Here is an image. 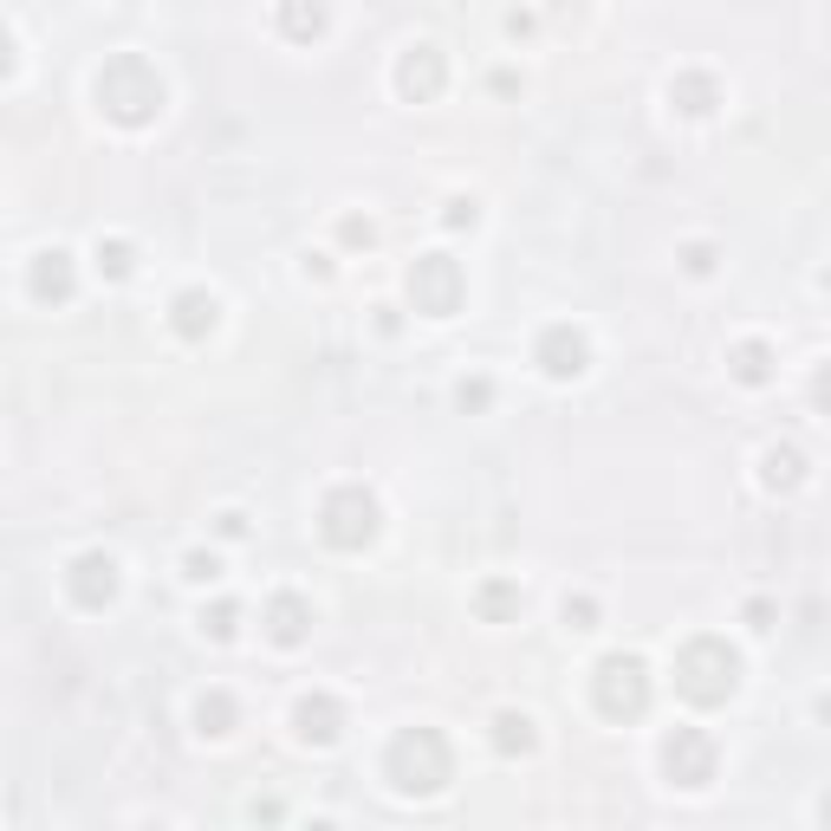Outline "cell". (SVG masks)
Returning a JSON list of instances; mask_svg holds the SVG:
<instances>
[{
	"label": "cell",
	"instance_id": "4316f807",
	"mask_svg": "<svg viewBox=\"0 0 831 831\" xmlns=\"http://www.w3.org/2000/svg\"><path fill=\"white\" fill-rule=\"evenodd\" d=\"M7 66H13V39L0 33V78H7Z\"/></svg>",
	"mask_w": 831,
	"mask_h": 831
},
{
	"label": "cell",
	"instance_id": "277c9868",
	"mask_svg": "<svg viewBox=\"0 0 831 831\" xmlns=\"http://www.w3.org/2000/svg\"><path fill=\"white\" fill-rule=\"evenodd\" d=\"M319 532H325V546H339V553H358L371 532H378V500L364 488H339L325 500V514H319Z\"/></svg>",
	"mask_w": 831,
	"mask_h": 831
},
{
	"label": "cell",
	"instance_id": "5b68a950",
	"mask_svg": "<svg viewBox=\"0 0 831 831\" xmlns=\"http://www.w3.org/2000/svg\"><path fill=\"white\" fill-rule=\"evenodd\" d=\"M643 702H649V676H643L637 656H605L598 663V708L610 721H630L643 715Z\"/></svg>",
	"mask_w": 831,
	"mask_h": 831
},
{
	"label": "cell",
	"instance_id": "7402d4cb",
	"mask_svg": "<svg viewBox=\"0 0 831 831\" xmlns=\"http://www.w3.org/2000/svg\"><path fill=\"white\" fill-rule=\"evenodd\" d=\"M766 481H773V488H780V481H799V454L793 449H786V454L773 449V454H766Z\"/></svg>",
	"mask_w": 831,
	"mask_h": 831
},
{
	"label": "cell",
	"instance_id": "ffe728a7",
	"mask_svg": "<svg viewBox=\"0 0 831 831\" xmlns=\"http://www.w3.org/2000/svg\"><path fill=\"white\" fill-rule=\"evenodd\" d=\"M734 371L747 383H766V344H741V351H734Z\"/></svg>",
	"mask_w": 831,
	"mask_h": 831
},
{
	"label": "cell",
	"instance_id": "484cf974",
	"mask_svg": "<svg viewBox=\"0 0 831 831\" xmlns=\"http://www.w3.org/2000/svg\"><path fill=\"white\" fill-rule=\"evenodd\" d=\"M488 403V383H461V410H481Z\"/></svg>",
	"mask_w": 831,
	"mask_h": 831
},
{
	"label": "cell",
	"instance_id": "cb8c5ba5",
	"mask_svg": "<svg viewBox=\"0 0 831 831\" xmlns=\"http://www.w3.org/2000/svg\"><path fill=\"white\" fill-rule=\"evenodd\" d=\"M202 624H208L215 637H234V624H241V610H234V605H215V617H202Z\"/></svg>",
	"mask_w": 831,
	"mask_h": 831
},
{
	"label": "cell",
	"instance_id": "52a82bcc",
	"mask_svg": "<svg viewBox=\"0 0 831 831\" xmlns=\"http://www.w3.org/2000/svg\"><path fill=\"white\" fill-rule=\"evenodd\" d=\"M663 766H669L676 786H708V780H715V741L695 734V727H676L669 747H663Z\"/></svg>",
	"mask_w": 831,
	"mask_h": 831
},
{
	"label": "cell",
	"instance_id": "9c48e42d",
	"mask_svg": "<svg viewBox=\"0 0 831 831\" xmlns=\"http://www.w3.org/2000/svg\"><path fill=\"white\" fill-rule=\"evenodd\" d=\"M293 727H300V741H312V747H332L339 727H344V708L332 695H305L300 708H293Z\"/></svg>",
	"mask_w": 831,
	"mask_h": 831
},
{
	"label": "cell",
	"instance_id": "5bb4252c",
	"mask_svg": "<svg viewBox=\"0 0 831 831\" xmlns=\"http://www.w3.org/2000/svg\"><path fill=\"white\" fill-rule=\"evenodd\" d=\"M305 624H312L305 598H293V592H286V598H273V610H266V637H273V643H286V649H293V643H305Z\"/></svg>",
	"mask_w": 831,
	"mask_h": 831
},
{
	"label": "cell",
	"instance_id": "4fadbf2b",
	"mask_svg": "<svg viewBox=\"0 0 831 831\" xmlns=\"http://www.w3.org/2000/svg\"><path fill=\"white\" fill-rule=\"evenodd\" d=\"M33 300L39 305H66V300H72V261H66L59 247L33 261Z\"/></svg>",
	"mask_w": 831,
	"mask_h": 831
},
{
	"label": "cell",
	"instance_id": "8fae6325",
	"mask_svg": "<svg viewBox=\"0 0 831 831\" xmlns=\"http://www.w3.org/2000/svg\"><path fill=\"white\" fill-rule=\"evenodd\" d=\"M397 85H403V98H436L442 91V52L436 46H416L410 59H403V72H397Z\"/></svg>",
	"mask_w": 831,
	"mask_h": 831
},
{
	"label": "cell",
	"instance_id": "9a60e30c",
	"mask_svg": "<svg viewBox=\"0 0 831 831\" xmlns=\"http://www.w3.org/2000/svg\"><path fill=\"white\" fill-rule=\"evenodd\" d=\"M280 20H286V33H293V39H319V33H325V0H286Z\"/></svg>",
	"mask_w": 831,
	"mask_h": 831
},
{
	"label": "cell",
	"instance_id": "8992f818",
	"mask_svg": "<svg viewBox=\"0 0 831 831\" xmlns=\"http://www.w3.org/2000/svg\"><path fill=\"white\" fill-rule=\"evenodd\" d=\"M410 293H416V305H422L429 319H449L454 300H461V273H454L449 254H429V261H416Z\"/></svg>",
	"mask_w": 831,
	"mask_h": 831
},
{
	"label": "cell",
	"instance_id": "3957f363",
	"mask_svg": "<svg viewBox=\"0 0 831 831\" xmlns=\"http://www.w3.org/2000/svg\"><path fill=\"white\" fill-rule=\"evenodd\" d=\"M734 676H741V663H734V649H727L721 637L682 643V656H676V688L688 695V702H702V708L727 702V695H734Z\"/></svg>",
	"mask_w": 831,
	"mask_h": 831
},
{
	"label": "cell",
	"instance_id": "30bf717a",
	"mask_svg": "<svg viewBox=\"0 0 831 831\" xmlns=\"http://www.w3.org/2000/svg\"><path fill=\"white\" fill-rule=\"evenodd\" d=\"M539 371H546V378H578V371H585V339H578L571 325H553V332L539 339Z\"/></svg>",
	"mask_w": 831,
	"mask_h": 831
},
{
	"label": "cell",
	"instance_id": "d6986e66",
	"mask_svg": "<svg viewBox=\"0 0 831 831\" xmlns=\"http://www.w3.org/2000/svg\"><path fill=\"white\" fill-rule=\"evenodd\" d=\"M98 266H105L111 280H130V273H137V247H130V241H98Z\"/></svg>",
	"mask_w": 831,
	"mask_h": 831
},
{
	"label": "cell",
	"instance_id": "e0dca14e",
	"mask_svg": "<svg viewBox=\"0 0 831 831\" xmlns=\"http://www.w3.org/2000/svg\"><path fill=\"white\" fill-rule=\"evenodd\" d=\"M669 98H676L688 117L715 111V85H708V78H676V85H669Z\"/></svg>",
	"mask_w": 831,
	"mask_h": 831
},
{
	"label": "cell",
	"instance_id": "ba28073f",
	"mask_svg": "<svg viewBox=\"0 0 831 831\" xmlns=\"http://www.w3.org/2000/svg\"><path fill=\"white\" fill-rule=\"evenodd\" d=\"M72 598L85 610H105L117 598V559H105V553H85L72 566Z\"/></svg>",
	"mask_w": 831,
	"mask_h": 831
},
{
	"label": "cell",
	"instance_id": "2e32d148",
	"mask_svg": "<svg viewBox=\"0 0 831 831\" xmlns=\"http://www.w3.org/2000/svg\"><path fill=\"white\" fill-rule=\"evenodd\" d=\"M493 747H500V754H527V747H532V721L527 715H493Z\"/></svg>",
	"mask_w": 831,
	"mask_h": 831
},
{
	"label": "cell",
	"instance_id": "603a6c76",
	"mask_svg": "<svg viewBox=\"0 0 831 831\" xmlns=\"http://www.w3.org/2000/svg\"><path fill=\"white\" fill-rule=\"evenodd\" d=\"M592 617H598L592 598H566V624H571V630H592Z\"/></svg>",
	"mask_w": 831,
	"mask_h": 831
},
{
	"label": "cell",
	"instance_id": "d4e9b609",
	"mask_svg": "<svg viewBox=\"0 0 831 831\" xmlns=\"http://www.w3.org/2000/svg\"><path fill=\"white\" fill-rule=\"evenodd\" d=\"M189 578H195V585H208V578H222V566H215V553H189Z\"/></svg>",
	"mask_w": 831,
	"mask_h": 831
},
{
	"label": "cell",
	"instance_id": "6da1fadb",
	"mask_svg": "<svg viewBox=\"0 0 831 831\" xmlns=\"http://www.w3.org/2000/svg\"><path fill=\"white\" fill-rule=\"evenodd\" d=\"M383 773H390L397 793H436V786H449V773H454L449 741L436 727H403L390 741V754H383Z\"/></svg>",
	"mask_w": 831,
	"mask_h": 831
},
{
	"label": "cell",
	"instance_id": "7c38bea8",
	"mask_svg": "<svg viewBox=\"0 0 831 831\" xmlns=\"http://www.w3.org/2000/svg\"><path fill=\"white\" fill-rule=\"evenodd\" d=\"M215 293H202V286H189V293H176V305H169V325L183 332V339H208L215 332Z\"/></svg>",
	"mask_w": 831,
	"mask_h": 831
},
{
	"label": "cell",
	"instance_id": "7a4b0ae2",
	"mask_svg": "<svg viewBox=\"0 0 831 831\" xmlns=\"http://www.w3.org/2000/svg\"><path fill=\"white\" fill-rule=\"evenodd\" d=\"M98 105L117 117V124H150L163 111V78L137 59V52H124L111 59L105 72H98Z\"/></svg>",
	"mask_w": 831,
	"mask_h": 831
},
{
	"label": "cell",
	"instance_id": "ac0fdd59",
	"mask_svg": "<svg viewBox=\"0 0 831 831\" xmlns=\"http://www.w3.org/2000/svg\"><path fill=\"white\" fill-rule=\"evenodd\" d=\"M195 721H202V734H227V727H234V702L215 688V695H202V702H195Z\"/></svg>",
	"mask_w": 831,
	"mask_h": 831
},
{
	"label": "cell",
	"instance_id": "44dd1931",
	"mask_svg": "<svg viewBox=\"0 0 831 831\" xmlns=\"http://www.w3.org/2000/svg\"><path fill=\"white\" fill-rule=\"evenodd\" d=\"M514 605H520V598H514V585H488V592H481V610H488L493 624H500V617H514Z\"/></svg>",
	"mask_w": 831,
	"mask_h": 831
}]
</instances>
